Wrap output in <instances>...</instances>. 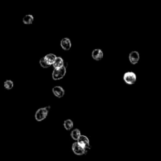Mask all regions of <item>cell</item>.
Listing matches in <instances>:
<instances>
[{
    "label": "cell",
    "mask_w": 161,
    "mask_h": 161,
    "mask_svg": "<svg viewBox=\"0 0 161 161\" xmlns=\"http://www.w3.org/2000/svg\"><path fill=\"white\" fill-rule=\"evenodd\" d=\"M128 58H129V60L131 64H136L138 63V62L140 59L139 53L137 51H132L130 53Z\"/></svg>",
    "instance_id": "9c48e42d"
},
{
    "label": "cell",
    "mask_w": 161,
    "mask_h": 161,
    "mask_svg": "<svg viewBox=\"0 0 161 161\" xmlns=\"http://www.w3.org/2000/svg\"><path fill=\"white\" fill-rule=\"evenodd\" d=\"M72 149L73 152L77 155H82L85 154H86L88 150L85 149L84 147H83L80 145L77 142L73 143Z\"/></svg>",
    "instance_id": "277c9868"
},
{
    "label": "cell",
    "mask_w": 161,
    "mask_h": 161,
    "mask_svg": "<svg viewBox=\"0 0 161 161\" xmlns=\"http://www.w3.org/2000/svg\"><path fill=\"white\" fill-rule=\"evenodd\" d=\"M43 57H44V59L46 61V62L49 64V66H51V65H53L57 57L54 54H49L46 55Z\"/></svg>",
    "instance_id": "30bf717a"
},
{
    "label": "cell",
    "mask_w": 161,
    "mask_h": 161,
    "mask_svg": "<svg viewBox=\"0 0 161 161\" xmlns=\"http://www.w3.org/2000/svg\"><path fill=\"white\" fill-rule=\"evenodd\" d=\"M77 142L79 145H80L83 147H84L86 150H89L91 149V146L89 144V140L88 138L85 135H82L78 139Z\"/></svg>",
    "instance_id": "5b68a950"
},
{
    "label": "cell",
    "mask_w": 161,
    "mask_h": 161,
    "mask_svg": "<svg viewBox=\"0 0 161 161\" xmlns=\"http://www.w3.org/2000/svg\"><path fill=\"white\" fill-rule=\"evenodd\" d=\"M52 93L53 94L56 96V97L59 98H62L63 96L65 94V91L63 89L62 87L57 86L53 88L52 89Z\"/></svg>",
    "instance_id": "52a82bcc"
},
{
    "label": "cell",
    "mask_w": 161,
    "mask_h": 161,
    "mask_svg": "<svg viewBox=\"0 0 161 161\" xmlns=\"http://www.w3.org/2000/svg\"><path fill=\"white\" fill-rule=\"evenodd\" d=\"M34 18L31 14H27L23 19V22L24 24L26 25H30L34 22Z\"/></svg>",
    "instance_id": "7c38bea8"
},
{
    "label": "cell",
    "mask_w": 161,
    "mask_h": 161,
    "mask_svg": "<svg viewBox=\"0 0 161 161\" xmlns=\"http://www.w3.org/2000/svg\"><path fill=\"white\" fill-rule=\"evenodd\" d=\"M66 74V68L62 67L60 68L54 69L52 72V79L55 80H58L62 79Z\"/></svg>",
    "instance_id": "6da1fadb"
},
{
    "label": "cell",
    "mask_w": 161,
    "mask_h": 161,
    "mask_svg": "<svg viewBox=\"0 0 161 161\" xmlns=\"http://www.w3.org/2000/svg\"><path fill=\"white\" fill-rule=\"evenodd\" d=\"M123 80L127 85H134L137 80V76L133 72H126L123 75Z\"/></svg>",
    "instance_id": "3957f363"
},
{
    "label": "cell",
    "mask_w": 161,
    "mask_h": 161,
    "mask_svg": "<svg viewBox=\"0 0 161 161\" xmlns=\"http://www.w3.org/2000/svg\"><path fill=\"white\" fill-rule=\"evenodd\" d=\"M73 125H74L73 122L70 119L66 120L64 121V128H65L66 130H67L68 131L71 130L72 129V128H73Z\"/></svg>",
    "instance_id": "5bb4252c"
},
{
    "label": "cell",
    "mask_w": 161,
    "mask_h": 161,
    "mask_svg": "<svg viewBox=\"0 0 161 161\" xmlns=\"http://www.w3.org/2000/svg\"><path fill=\"white\" fill-rule=\"evenodd\" d=\"M60 46L62 48V49L64 51L70 50L72 47L71 40L68 37L63 38L60 41Z\"/></svg>",
    "instance_id": "8992f818"
},
{
    "label": "cell",
    "mask_w": 161,
    "mask_h": 161,
    "mask_svg": "<svg viewBox=\"0 0 161 161\" xmlns=\"http://www.w3.org/2000/svg\"><path fill=\"white\" fill-rule=\"evenodd\" d=\"M48 113H49V110H48L45 107L39 108L35 113V120L37 122L43 121L47 118L48 115Z\"/></svg>",
    "instance_id": "7a4b0ae2"
},
{
    "label": "cell",
    "mask_w": 161,
    "mask_h": 161,
    "mask_svg": "<svg viewBox=\"0 0 161 161\" xmlns=\"http://www.w3.org/2000/svg\"><path fill=\"white\" fill-rule=\"evenodd\" d=\"M71 136L73 140L77 141L78 139L80 138V137L81 136V134H80V132L78 128H76V129H74L72 131L71 134Z\"/></svg>",
    "instance_id": "4fadbf2b"
},
{
    "label": "cell",
    "mask_w": 161,
    "mask_h": 161,
    "mask_svg": "<svg viewBox=\"0 0 161 161\" xmlns=\"http://www.w3.org/2000/svg\"><path fill=\"white\" fill-rule=\"evenodd\" d=\"M64 64L65 63H64L62 58L61 57H57L52 66L54 69H57V68H60L64 67Z\"/></svg>",
    "instance_id": "8fae6325"
},
{
    "label": "cell",
    "mask_w": 161,
    "mask_h": 161,
    "mask_svg": "<svg viewBox=\"0 0 161 161\" xmlns=\"http://www.w3.org/2000/svg\"><path fill=\"white\" fill-rule=\"evenodd\" d=\"M13 86H14L13 82L11 80H6L4 83V87L6 89L10 90L13 88Z\"/></svg>",
    "instance_id": "9a60e30c"
},
{
    "label": "cell",
    "mask_w": 161,
    "mask_h": 161,
    "mask_svg": "<svg viewBox=\"0 0 161 161\" xmlns=\"http://www.w3.org/2000/svg\"><path fill=\"white\" fill-rule=\"evenodd\" d=\"M91 56L94 60H95L96 61H99L103 59V52L102 50H101L100 49H94L92 52Z\"/></svg>",
    "instance_id": "ba28073f"
},
{
    "label": "cell",
    "mask_w": 161,
    "mask_h": 161,
    "mask_svg": "<svg viewBox=\"0 0 161 161\" xmlns=\"http://www.w3.org/2000/svg\"><path fill=\"white\" fill-rule=\"evenodd\" d=\"M39 63H40V65L41 66V67H42L43 68H49L51 66H49V64H48L47 62H46V61L45 60V59H44V57H42L40 60V61H39Z\"/></svg>",
    "instance_id": "2e32d148"
}]
</instances>
